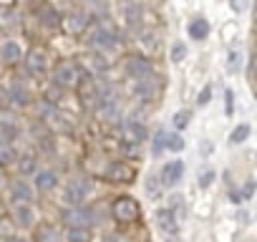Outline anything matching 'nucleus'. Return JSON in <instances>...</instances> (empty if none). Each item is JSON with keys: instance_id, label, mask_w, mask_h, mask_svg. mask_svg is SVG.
Instances as JSON below:
<instances>
[{"instance_id": "nucleus-1", "label": "nucleus", "mask_w": 257, "mask_h": 242, "mask_svg": "<svg viewBox=\"0 0 257 242\" xmlns=\"http://www.w3.org/2000/svg\"><path fill=\"white\" fill-rule=\"evenodd\" d=\"M113 217H116L118 222H134V219L139 217V204H137V199H132V197L116 199V202H113Z\"/></svg>"}, {"instance_id": "nucleus-2", "label": "nucleus", "mask_w": 257, "mask_h": 242, "mask_svg": "<svg viewBox=\"0 0 257 242\" xmlns=\"http://www.w3.org/2000/svg\"><path fill=\"white\" fill-rule=\"evenodd\" d=\"M182 174H184V162H167L164 164V169H162V182L167 184V187H174L179 179H182Z\"/></svg>"}, {"instance_id": "nucleus-3", "label": "nucleus", "mask_w": 257, "mask_h": 242, "mask_svg": "<svg viewBox=\"0 0 257 242\" xmlns=\"http://www.w3.org/2000/svg\"><path fill=\"white\" fill-rule=\"evenodd\" d=\"M86 192H88V187H86L83 182H73V184L66 189V197H63V199H66L68 204H81L83 197H86Z\"/></svg>"}, {"instance_id": "nucleus-4", "label": "nucleus", "mask_w": 257, "mask_h": 242, "mask_svg": "<svg viewBox=\"0 0 257 242\" xmlns=\"http://www.w3.org/2000/svg\"><path fill=\"white\" fill-rule=\"evenodd\" d=\"M53 78H56V83H61V86H68V83H73V81H76V68H73L71 63H61V66L56 68Z\"/></svg>"}, {"instance_id": "nucleus-5", "label": "nucleus", "mask_w": 257, "mask_h": 242, "mask_svg": "<svg viewBox=\"0 0 257 242\" xmlns=\"http://www.w3.org/2000/svg\"><path fill=\"white\" fill-rule=\"evenodd\" d=\"M0 58L8 61V63L18 61V58H21V46H18L16 41H6L3 46H0Z\"/></svg>"}, {"instance_id": "nucleus-6", "label": "nucleus", "mask_w": 257, "mask_h": 242, "mask_svg": "<svg viewBox=\"0 0 257 242\" xmlns=\"http://www.w3.org/2000/svg\"><path fill=\"white\" fill-rule=\"evenodd\" d=\"M189 36H192L194 41H204V38L209 36V23H207L204 18L192 21V23H189Z\"/></svg>"}, {"instance_id": "nucleus-7", "label": "nucleus", "mask_w": 257, "mask_h": 242, "mask_svg": "<svg viewBox=\"0 0 257 242\" xmlns=\"http://www.w3.org/2000/svg\"><path fill=\"white\" fill-rule=\"evenodd\" d=\"M16 222H18L21 227H28V224H33V222H36V214H33V209H31L28 204H18V207H16Z\"/></svg>"}, {"instance_id": "nucleus-8", "label": "nucleus", "mask_w": 257, "mask_h": 242, "mask_svg": "<svg viewBox=\"0 0 257 242\" xmlns=\"http://www.w3.org/2000/svg\"><path fill=\"white\" fill-rule=\"evenodd\" d=\"M56 174L53 172H38L36 174V189H41V192H48L51 187H56Z\"/></svg>"}, {"instance_id": "nucleus-9", "label": "nucleus", "mask_w": 257, "mask_h": 242, "mask_svg": "<svg viewBox=\"0 0 257 242\" xmlns=\"http://www.w3.org/2000/svg\"><path fill=\"white\" fill-rule=\"evenodd\" d=\"M31 187L28 184H23V182H18L16 187H13V202H21V204H26V202H31Z\"/></svg>"}, {"instance_id": "nucleus-10", "label": "nucleus", "mask_w": 257, "mask_h": 242, "mask_svg": "<svg viewBox=\"0 0 257 242\" xmlns=\"http://www.w3.org/2000/svg\"><path fill=\"white\" fill-rule=\"evenodd\" d=\"M157 219H159V227H162L164 232H177V224H174V214H172L169 209H162V212L157 214Z\"/></svg>"}, {"instance_id": "nucleus-11", "label": "nucleus", "mask_w": 257, "mask_h": 242, "mask_svg": "<svg viewBox=\"0 0 257 242\" xmlns=\"http://www.w3.org/2000/svg\"><path fill=\"white\" fill-rule=\"evenodd\" d=\"M128 73H132V76H147L149 73V63L147 61H142V58H132V61H128Z\"/></svg>"}, {"instance_id": "nucleus-12", "label": "nucleus", "mask_w": 257, "mask_h": 242, "mask_svg": "<svg viewBox=\"0 0 257 242\" xmlns=\"http://www.w3.org/2000/svg\"><path fill=\"white\" fill-rule=\"evenodd\" d=\"M28 68H31V71H36V73H41V71L46 68V56H43L41 51H38V53L33 51V53H31V58H28Z\"/></svg>"}, {"instance_id": "nucleus-13", "label": "nucleus", "mask_w": 257, "mask_h": 242, "mask_svg": "<svg viewBox=\"0 0 257 242\" xmlns=\"http://www.w3.org/2000/svg\"><path fill=\"white\" fill-rule=\"evenodd\" d=\"M249 132H252V129H249L247 124H239V127L229 134V142H232V144H242V142L249 137Z\"/></svg>"}, {"instance_id": "nucleus-14", "label": "nucleus", "mask_w": 257, "mask_h": 242, "mask_svg": "<svg viewBox=\"0 0 257 242\" xmlns=\"http://www.w3.org/2000/svg\"><path fill=\"white\" fill-rule=\"evenodd\" d=\"M126 132L132 134V137H137V144L147 139V129H144L142 124H134V121H132V124H126Z\"/></svg>"}, {"instance_id": "nucleus-15", "label": "nucleus", "mask_w": 257, "mask_h": 242, "mask_svg": "<svg viewBox=\"0 0 257 242\" xmlns=\"http://www.w3.org/2000/svg\"><path fill=\"white\" fill-rule=\"evenodd\" d=\"M167 149L182 152V149H184V139H182L179 134H167Z\"/></svg>"}, {"instance_id": "nucleus-16", "label": "nucleus", "mask_w": 257, "mask_h": 242, "mask_svg": "<svg viewBox=\"0 0 257 242\" xmlns=\"http://www.w3.org/2000/svg\"><path fill=\"white\" fill-rule=\"evenodd\" d=\"M184 58H187V46H184V43H174V46H172V61L179 63V61H184Z\"/></svg>"}, {"instance_id": "nucleus-17", "label": "nucleus", "mask_w": 257, "mask_h": 242, "mask_svg": "<svg viewBox=\"0 0 257 242\" xmlns=\"http://www.w3.org/2000/svg\"><path fill=\"white\" fill-rule=\"evenodd\" d=\"M68 239H71V242H88V229L76 227V229H71V232H68Z\"/></svg>"}, {"instance_id": "nucleus-18", "label": "nucleus", "mask_w": 257, "mask_h": 242, "mask_svg": "<svg viewBox=\"0 0 257 242\" xmlns=\"http://www.w3.org/2000/svg\"><path fill=\"white\" fill-rule=\"evenodd\" d=\"M91 43H98V46H111V36H108L106 31H96V33H93V38H91Z\"/></svg>"}, {"instance_id": "nucleus-19", "label": "nucleus", "mask_w": 257, "mask_h": 242, "mask_svg": "<svg viewBox=\"0 0 257 242\" xmlns=\"http://www.w3.org/2000/svg\"><path fill=\"white\" fill-rule=\"evenodd\" d=\"M189 124V111H179V113H174V127L177 129H184Z\"/></svg>"}, {"instance_id": "nucleus-20", "label": "nucleus", "mask_w": 257, "mask_h": 242, "mask_svg": "<svg viewBox=\"0 0 257 242\" xmlns=\"http://www.w3.org/2000/svg\"><path fill=\"white\" fill-rule=\"evenodd\" d=\"M13 101L18 103H28V91L23 86H13Z\"/></svg>"}, {"instance_id": "nucleus-21", "label": "nucleus", "mask_w": 257, "mask_h": 242, "mask_svg": "<svg viewBox=\"0 0 257 242\" xmlns=\"http://www.w3.org/2000/svg\"><path fill=\"white\" fill-rule=\"evenodd\" d=\"M21 172H23V174L36 172V162H33V157H23V159H21Z\"/></svg>"}, {"instance_id": "nucleus-22", "label": "nucleus", "mask_w": 257, "mask_h": 242, "mask_svg": "<svg viewBox=\"0 0 257 242\" xmlns=\"http://www.w3.org/2000/svg\"><path fill=\"white\" fill-rule=\"evenodd\" d=\"M53 234H56V229H53V227H41V229H38L41 242H53Z\"/></svg>"}, {"instance_id": "nucleus-23", "label": "nucleus", "mask_w": 257, "mask_h": 242, "mask_svg": "<svg viewBox=\"0 0 257 242\" xmlns=\"http://www.w3.org/2000/svg\"><path fill=\"white\" fill-rule=\"evenodd\" d=\"M152 149H154V154H162V152H164V149H167V134H159V137H157V142H154V147H152Z\"/></svg>"}, {"instance_id": "nucleus-24", "label": "nucleus", "mask_w": 257, "mask_h": 242, "mask_svg": "<svg viewBox=\"0 0 257 242\" xmlns=\"http://www.w3.org/2000/svg\"><path fill=\"white\" fill-rule=\"evenodd\" d=\"M239 61H242V58H239V53H234V51H232V53H229V63H227V68L234 73V71L239 68Z\"/></svg>"}, {"instance_id": "nucleus-25", "label": "nucleus", "mask_w": 257, "mask_h": 242, "mask_svg": "<svg viewBox=\"0 0 257 242\" xmlns=\"http://www.w3.org/2000/svg\"><path fill=\"white\" fill-rule=\"evenodd\" d=\"M209 96H212V88H209V86H204V88H202V93H199V98H197V103H199V106H207V103H209Z\"/></svg>"}, {"instance_id": "nucleus-26", "label": "nucleus", "mask_w": 257, "mask_h": 242, "mask_svg": "<svg viewBox=\"0 0 257 242\" xmlns=\"http://www.w3.org/2000/svg\"><path fill=\"white\" fill-rule=\"evenodd\" d=\"M43 18H46V26H58V21H61V18H58V13H53V11H46V13H43Z\"/></svg>"}, {"instance_id": "nucleus-27", "label": "nucleus", "mask_w": 257, "mask_h": 242, "mask_svg": "<svg viewBox=\"0 0 257 242\" xmlns=\"http://www.w3.org/2000/svg\"><path fill=\"white\" fill-rule=\"evenodd\" d=\"M68 219H73V224H83V222L88 219V214L78 209V212H73V214H68Z\"/></svg>"}, {"instance_id": "nucleus-28", "label": "nucleus", "mask_w": 257, "mask_h": 242, "mask_svg": "<svg viewBox=\"0 0 257 242\" xmlns=\"http://www.w3.org/2000/svg\"><path fill=\"white\" fill-rule=\"evenodd\" d=\"M111 174H116V177H123V179H128V177H132V169H126V167H111Z\"/></svg>"}, {"instance_id": "nucleus-29", "label": "nucleus", "mask_w": 257, "mask_h": 242, "mask_svg": "<svg viewBox=\"0 0 257 242\" xmlns=\"http://www.w3.org/2000/svg\"><path fill=\"white\" fill-rule=\"evenodd\" d=\"M0 129H3V134H6L8 139H13V137L18 134V129H16V127H11V124H0Z\"/></svg>"}, {"instance_id": "nucleus-30", "label": "nucleus", "mask_w": 257, "mask_h": 242, "mask_svg": "<svg viewBox=\"0 0 257 242\" xmlns=\"http://www.w3.org/2000/svg\"><path fill=\"white\" fill-rule=\"evenodd\" d=\"M212 177H214L212 172H207V174H202V179H199V184H202V187H209V182H212Z\"/></svg>"}, {"instance_id": "nucleus-31", "label": "nucleus", "mask_w": 257, "mask_h": 242, "mask_svg": "<svg viewBox=\"0 0 257 242\" xmlns=\"http://www.w3.org/2000/svg\"><path fill=\"white\" fill-rule=\"evenodd\" d=\"M224 98H227V113H232V91H227Z\"/></svg>"}, {"instance_id": "nucleus-32", "label": "nucleus", "mask_w": 257, "mask_h": 242, "mask_svg": "<svg viewBox=\"0 0 257 242\" xmlns=\"http://www.w3.org/2000/svg\"><path fill=\"white\" fill-rule=\"evenodd\" d=\"M6 242H26V239H23V237H8Z\"/></svg>"}]
</instances>
